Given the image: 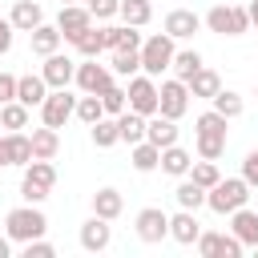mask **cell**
<instances>
[{
  "instance_id": "obj_1",
  "label": "cell",
  "mask_w": 258,
  "mask_h": 258,
  "mask_svg": "<svg viewBox=\"0 0 258 258\" xmlns=\"http://www.w3.org/2000/svg\"><path fill=\"white\" fill-rule=\"evenodd\" d=\"M226 117L218 113V109H206L198 121H194V149H198V157H206V161H218L222 153H226Z\"/></svg>"
},
{
  "instance_id": "obj_2",
  "label": "cell",
  "mask_w": 258,
  "mask_h": 258,
  "mask_svg": "<svg viewBox=\"0 0 258 258\" xmlns=\"http://www.w3.org/2000/svg\"><path fill=\"white\" fill-rule=\"evenodd\" d=\"M4 234L12 238V242H32V238H44L48 234V218H44V210L40 206H32V202H24V206H16V210H8L4 214Z\"/></svg>"
},
{
  "instance_id": "obj_3",
  "label": "cell",
  "mask_w": 258,
  "mask_h": 258,
  "mask_svg": "<svg viewBox=\"0 0 258 258\" xmlns=\"http://www.w3.org/2000/svg\"><path fill=\"white\" fill-rule=\"evenodd\" d=\"M52 185H56V165L48 157H32L24 165V177H20V198L32 202V206H40L52 194Z\"/></svg>"
},
{
  "instance_id": "obj_4",
  "label": "cell",
  "mask_w": 258,
  "mask_h": 258,
  "mask_svg": "<svg viewBox=\"0 0 258 258\" xmlns=\"http://www.w3.org/2000/svg\"><path fill=\"white\" fill-rule=\"evenodd\" d=\"M250 202V181L246 177H222L214 189H206V206L214 214H234Z\"/></svg>"
},
{
  "instance_id": "obj_5",
  "label": "cell",
  "mask_w": 258,
  "mask_h": 258,
  "mask_svg": "<svg viewBox=\"0 0 258 258\" xmlns=\"http://www.w3.org/2000/svg\"><path fill=\"white\" fill-rule=\"evenodd\" d=\"M173 44H177V40H173L165 28H161V32H153V36H145V40H141V73L161 77V73L173 64V52H177Z\"/></svg>"
},
{
  "instance_id": "obj_6",
  "label": "cell",
  "mask_w": 258,
  "mask_h": 258,
  "mask_svg": "<svg viewBox=\"0 0 258 258\" xmlns=\"http://www.w3.org/2000/svg\"><path fill=\"white\" fill-rule=\"evenodd\" d=\"M185 109H189V85H185L181 77L161 81V85H157V113L177 121V117H185Z\"/></svg>"
},
{
  "instance_id": "obj_7",
  "label": "cell",
  "mask_w": 258,
  "mask_h": 258,
  "mask_svg": "<svg viewBox=\"0 0 258 258\" xmlns=\"http://www.w3.org/2000/svg\"><path fill=\"white\" fill-rule=\"evenodd\" d=\"M129 109L133 113H141V117H153L157 113V77H149V73H137V77H129Z\"/></svg>"
},
{
  "instance_id": "obj_8",
  "label": "cell",
  "mask_w": 258,
  "mask_h": 258,
  "mask_svg": "<svg viewBox=\"0 0 258 258\" xmlns=\"http://www.w3.org/2000/svg\"><path fill=\"white\" fill-rule=\"evenodd\" d=\"M69 117H77V97L69 89H48V97L40 105V121L52 125V129H64Z\"/></svg>"
},
{
  "instance_id": "obj_9",
  "label": "cell",
  "mask_w": 258,
  "mask_h": 258,
  "mask_svg": "<svg viewBox=\"0 0 258 258\" xmlns=\"http://www.w3.org/2000/svg\"><path fill=\"white\" fill-rule=\"evenodd\" d=\"M133 230H137V238L141 242H161V238H169V214L161 210V206H145V210H137V218H133Z\"/></svg>"
},
{
  "instance_id": "obj_10",
  "label": "cell",
  "mask_w": 258,
  "mask_h": 258,
  "mask_svg": "<svg viewBox=\"0 0 258 258\" xmlns=\"http://www.w3.org/2000/svg\"><path fill=\"white\" fill-rule=\"evenodd\" d=\"M56 28H60V36L73 44L85 28H93V12H89V4H60V12H56Z\"/></svg>"
},
{
  "instance_id": "obj_11",
  "label": "cell",
  "mask_w": 258,
  "mask_h": 258,
  "mask_svg": "<svg viewBox=\"0 0 258 258\" xmlns=\"http://www.w3.org/2000/svg\"><path fill=\"white\" fill-rule=\"evenodd\" d=\"M113 69L109 64H97V56H85V64H77V89L81 93H101L113 85Z\"/></svg>"
},
{
  "instance_id": "obj_12",
  "label": "cell",
  "mask_w": 258,
  "mask_h": 258,
  "mask_svg": "<svg viewBox=\"0 0 258 258\" xmlns=\"http://www.w3.org/2000/svg\"><path fill=\"white\" fill-rule=\"evenodd\" d=\"M81 250H89V254H101V250H109V242H113V226H109V218H101V214H93L89 222H81Z\"/></svg>"
},
{
  "instance_id": "obj_13",
  "label": "cell",
  "mask_w": 258,
  "mask_h": 258,
  "mask_svg": "<svg viewBox=\"0 0 258 258\" xmlns=\"http://www.w3.org/2000/svg\"><path fill=\"white\" fill-rule=\"evenodd\" d=\"M40 77L48 81V89H69V85L77 81V60L52 52V56H44V64H40Z\"/></svg>"
},
{
  "instance_id": "obj_14",
  "label": "cell",
  "mask_w": 258,
  "mask_h": 258,
  "mask_svg": "<svg viewBox=\"0 0 258 258\" xmlns=\"http://www.w3.org/2000/svg\"><path fill=\"white\" fill-rule=\"evenodd\" d=\"M173 40H189L194 32H202V16L194 12V8H173V12H165V24H161Z\"/></svg>"
},
{
  "instance_id": "obj_15",
  "label": "cell",
  "mask_w": 258,
  "mask_h": 258,
  "mask_svg": "<svg viewBox=\"0 0 258 258\" xmlns=\"http://www.w3.org/2000/svg\"><path fill=\"white\" fill-rule=\"evenodd\" d=\"M198 234H202L198 210H177V214H169V238H173V242H181V246H198Z\"/></svg>"
},
{
  "instance_id": "obj_16",
  "label": "cell",
  "mask_w": 258,
  "mask_h": 258,
  "mask_svg": "<svg viewBox=\"0 0 258 258\" xmlns=\"http://www.w3.org/2000/svg\"><path fill=\"white\" fill-rule=\"evenodd\" d=\"M44 97H48V81H44L40 73H24V77L16 81V101H24L28 109H40Z\"/></svg>"
},
{
  "instance_id": "obj_17",
  "label": "cell",
  "mask_w": 258,
  "mask_h": 258,
  "mask_svg": "<svg viewBox=\"0 0 258 258\" xmlns=\"http://www.w3.org/2000/svg\"><path fill=\"white\" fill-rule=\"evenodd\" d=\"M8 20H12L16 32H32L36 24H44V8H40L36 0H16L12 12H8Z\"/></svg>"
},
{
  "instance_id": "obj_18",
  "label": "cell",
  "mask_w": 258,
  "mask_h": 258,
  "mask_svg": "<svg viewBox=\"0 0 258 258\" xmlns=\"http://www.w3.org/2000/svg\"><path fill=\"white\" fill-rule=\"evenodd\" d=\"M0 141H4V157H8V165H28V161H32V133L12 129V133H4Z\"/></svg>"
},
{
  "instance_id": "obj_19",
  "label": "cell",
  "mask_w": 258,
  "mask_h": 258,
  "mask_svg": "<svg viewBox=\"0 0 258 258\" xmlns=\"http://www.w3.org/2000/svg\"><path fill=\"white\" fill-rule=\"evenodd\" d=\"M230 234H238L242 246L254 250V246H258V210H246V206L234 210V214H230Z\"/></svg>"
},
{
  "instance_id": "obj_20",
  "label": "cell",
  "mask_w": 258,
  "mask_h": 258,
  "mask_svg": "<svg viewBox=\"0 0 258 258\" xmlns=\"http://www.w3.org/2000/svg\"><path fill=\"white\" fill-rule=\"evenodd\" d=\"M28 40H32V52L44 60V56H52V52H60V28L56 24H36L32 32H28Z\"/></svg>"
},
{
  "instance_id": "obj_21",
  "label": "cell",
  "mask_w": 258,
  "mask_h": 258,
  "mask_svg": "<svg viewBox=\"0 0 258 258\" xmlns=\"http://www.w3.org/2000/svg\"><path fill=\"white\" fill-rule=\"evenodd\" d=\"M129 161H133L137 173H153V169H161V145H153V141L145 137V141L129 145Z\"/></svg>"
},
{
  "instance_id": "obj_22",
  "label": "cell",
  "mask_w": 258,
  "mask_h": 258,
  "mask_svg": "<svg viewBox=\"0 0 258 258\" xmlns=\"http://www.w3.org/2000/svg\"><path fill=\"white\" fill-rule=\"evenodd\" d=\"M145 137L153 141V145H177V121L173 117H161V113H153L149 121H145Z\"/></svg>"
},
{
  "instance_id": "obj_23",
  "label": "cell",
  "mask_w": 258,
  "mask_h": 258,
  "mask_svg": "<svg viewBox=\"0 0 258 258\" xmlns=\"http://www.w3.org/2000/svg\"><path fill=\"white\" fill-rule=\"evenodd\" d=\"M189 169H194V153H189V149H181V145H165V149H161V173L185 177Z\"/></svg>"
},
{
  "instance_id": "obj_24",
  "label": "cell",
  "mask_w": 258,
  "mask_h": 258,
  "mask_svg": "<svg viewBox=\"0 0 258 258\" xmlns=\"http://www.w3.org/2000/svg\"><path fill=\"white\" fill-rule=\"evenodd\" d=\"M185 85H189V97H198V101H214V93L222 89V77H218L214 69H206V64H202Z\"/></svg>"
},
{
  "instance_id": "obj_25",
  "label": "cell",
  "mask_w": 258,
  "mask_h": 258,
  "mask_svg": "<svg viewBox=\"0 0 258 258\" xmlns=\"http://www.w3.org/2000/svg\"><path fill=\"white\" fill-rule=\"evenodd\" d=\"M121 210H125V198H121V189H113V185H105V189H97L93 194V214H101V218H121Z\"/></svg>"
},
{
  "instance_id": "obj_26",
  "label": "cell",
  "mask_w": 258,
  "mask_h": 258,
  "mask_svg": "<svg viewBox=\"0 0 258 258\" xmlns=\"http://www.w3.org/2000/svg\"><path fill=\"white\" fill-rule=\"evenodd\" d=\"M202 24H206L210 32H218V36H234V4H214V8L202 16Z\"/></svg>"
},
{
  "instance_id": "obj_27",
  "label": "cell",
  "mask_w": 258,
  "mask_h": 258,
  "mask_svg": "<svg viewBox=\"0 0 258 258\" xmlns=\"http://www.w3.org/2000/svg\"><path fill=\"white\" fill-rule=\"evenodd\" d=\"M145 121H149V117H141V113H133V109H125V113L117 117V129H121V141H125V145H137V141H145Z\"/></svg>"
},
{
  "instance_id": "obj_28",
  "label": "cell",
  "mask_w": 258,
  "mask_h": 258,
  "mask_svg": "<svg viewBox=\"0 0 258 258\" xmlns=\"http://www.w3.org/2000/svg\"><path fill=\"white\" fill-rule=\"evenodd\" d=\"M56 149H60V133L52 129V125H40V129H32V157H56Z\"/></svg>"
},
{
  "instance_id": "obj_29",
  "label": "cell",
  "mask_w": 258,
  "mask_h": 258,
  "mask_svg": "<svg viewBox=\"0 0 258 258\" xmlns=\"http://www.w3.org/2000/svg\"><path fill=\"white\" fill-rule=\"evenodd\" d=\"M173 198H177V206H181V210H202V206H206V185H198V181L185 173V177H181V185L173 189Z\"/></svg>"
},
{
  "instance_id": "obj_30",
  "label": "cell",
  "mask_w": 258,
  "mask_h": 258,
  "mask_svg": "<svg viewBox=\"0 0 258 258\" xmlns=\"http://www.w3.org/2000/svg\"><path fill=\"white\" fill-rule=\"evenodd\" d=\"M125 24H133V28H145L149 20H153V4L149 0H121V12H117Z\"/></svg>"
},
{
  "instance_id": "obj_31",
  "label": "cell",
  "mask_w": 258,
  "mask_h": 258,
  "mask_svg": "<svg viewBox=\"0 0 258 258\" xmlns=\"http://www.w3.org/2000/svg\"><path fill=\"white\" fill-rule=\"evenodd\" d=\"M109 69L117 77H137L141 73V48H117L113 60H109Z\"/></svg>"
},
{
  "instance_id": "obj_32",
  "label": "cell",
  "mask_w": 258,
  "mask_h": 258,
  "mask_svg": "<svg viewBox=\"0 0 258 258\" xmlns=\"http://www.w3.org/2000/svg\"><path fill=\"white\" fill-rule=\"evenodd\" d=\"M226 121H234V117H242V109H246V101H242V93H234V89H218L214 93V101H210Z\"/></svg>"
},
{
  "instance_id": "obj_33",
  "label": "cell",
  "mask_w": 258,
  "mask_h": 258,
  "mask_svg": "<svg viewBox=\"0 0 258 258\" xmlns=\"http://www.w3.org/2000/svg\"><path fill=\"white\" fill-rule=\"evenodd\" d=\"M28 113H32V109H28L24 101H4V105H0V129H8V133H12V129H24V125H28Z\"/></svg>"
},
{
  "instance_id": "obj_34",
  "label": "cell",
  "mask_w": 258,
  "mask_h": 258,
  "mask_svg": "<svg viewBox=\"0 0 258 258\" xmlns=\"http://www.w3.org/2000/svg\"><path fill=\"white\" fill-rule=\"evenodd\" d=\"M89 133H93V145H97V149H109V145H117V141H121L117 117H101V121H93V125H89Z\"/></svg>"
},
{
  "instance_id": "obj_35",
  "label": "cell",
  "mask_w": 258,
  "mask_h": 258,
  "mask_svg": "<svg viewBox=\"0 0 258 258\" xmlns=\"http://www.w3.org/2000/svg\"><path fill=\"white\" fill-rule=\"evenodd\" d=\"M169 69H173V77L189 81V77H194V73L202 69V52H198V48H177V52H173V64H169Z\"/></svg>"
},
{
  "instance_id": "obj_36",
  "label": "cell",
  "mask_w": 258,
  "mask_h": 258,
  "mask_svg": "<svg viewBox=\"0 0 258 258\" xmlns=\"http://www.w3.org/2000/svg\"><path fill=\"white\" fill-rule=\"evenodd\" d=\"M97 97H101V105H105V113H109V117H121V113L129 109V93H125L121 85H109V89H101Z\"/></svg>"
},
{
  "instance_id": "obj_37",
  "label": "cell",
  "mask_w": 258,
  "mask_h": 258,
  "mask_svg": "<svg viewBox=\"0 0 258 258\" xmlns=\"http://www.w3.org/2000/svg\"><path fill=\"white\" fill-rule=\"evenodd\" d=\"M101 117H109V113H105V105H101V97H97V93L77 97V121L93 125V121H101Z\"/></svg>"
},
{
  "instance_id": "obj_38",
  "label": "cell",
  "mask_w": 258,
  "mask_h": 258,
  "mask_svg": "<svg viewBox=\"0 0 258 258\" xmlns=\"http://www.w3.org/2000/svg\"><path fill=\"white\" fill-rule=\"evenodd\" d=\"M73 48L81 52V56H101L105 52V40H101V28H85L77 40H73Z\"/></svg>"
},
{
  "instance_id": "obj_39",
  "label": "cell",
  "mask_w": 258,
  "mask_h": 258,
  "mask_svg": "<svg viewBox=\"0 0 258 258\" xmlns=\"http://www.w3.org/2000/svg\"><path fill=\"white\" fill-rule=\"evenodd\" d=\"M189 177L198 181V185H206V189H214L218 181H222V173H218V161H194V169H189Z\"/></svg>"
},
{
  "instance_id": "obj_40",
  "label": "cell",
  "mask_w": 258,
  "mask_h": 258,
  "mask_svg": "<svg viewBox=\"0 0 258 258\" xmlns=\"http://www.w3.org/2000/svg\"><path fill=\"white\" fill-rule=\"evenodd\" d=\"M218 242H222L218 230H202V234H198V254H202V258H218Z\"/></svg>"
},
{
  "instance_id": "obj_41",
  "label": "cell",
  "mask_w": 258,
  "mask_h": 258,
  "mask_svg": "<svg viewBox=\"0 0 258 258\" xmlns=\"http://www.w3.org/2000/svg\"><path fill=\"white\" fill-rule=\"evenodd\" d=\"M85 4H89L93 20H109V16H117V12H121V0H85Z\"/></svg>"
},
{
  "instance_id": "obj_42",
  "label": "cell",
  "mask_w": 258,
  "mask_h": 258,
  "mask_svg": "<svg viewBox=\"0 0 258 258\" xmlns=\"http://www.w3.org/2000/svg\"><path fill=\"white\" fill-rule=\"evenodd\" d=\"M242 238L238 234H222V242H218V258H242Z\"/></svg>"
},
{
  "instance_id": "obj_43",
  "label": "cell",
  "mask_w": 258,
  "mask_h": 258,
  "mask_svg": "<svg viewBox=\"0 0 258 258\" xmlns=\"http://www.w3.org/2000/svg\"><path fill=\"white\" fill-rule=\"evenodd\" d=\"M52 254H56V246H52V242H44V238L24 242V258H52Z\"/></svg>"
},
{
  "instance_id": "obj_44",
  "label": "cell",
  "mask_w": 258,
  "mask_h": 258,
  "mask_svg": "<svg viewBox=\"0 0 258 258\" xmlns=\"http://www.w3.org/2000/svg\"><path fill=\"white\" fill-rule=\"evenodd\" d=\"M121 32H125V24H105V28H101L105 52H117V48H121Z\"/></svg>"
},
{
  "instance_id": "obj_45",
  "label": "cell",
  "mask_w": 258,
  "mask_h": 258,
  "mask_svg": "<svg viewBox=\"0 0 258 258\" xmlns=\"http://www.w3.org/2000/svg\"><path fill=\"white\" fill-rule=\"evenodd\" d=\"M242 177L250 181V189H258V149L246 153V161H242Z\"/></svg>"
},
{
  "instance_id": "obj_46",
  "label": "cell",
  "mask_w": 258,
  "mask_h": 258,
  "mask_svg": "<svg viewBox=\"0 0 258 258\" xmlns=\"http://www.w3.org/2000/svg\"><path fill=\"white\" fill-rule=\"evenodd\" d=\"M16 81H20V77L0 73V105H4V101H16Z\"/></svg>"
},
{
  "instance_id": "obj_47",
  "label": "cell",
  "mask_w": 258,
  "mask_h": 258,
  "mask_svg": "<svg viewBox=\"0 0 258 258\" xmlns=\"http://www.w3.org/2000/svg\"><path fill=\"white\" fill-rule=\"evenodd\" d=\"M12 36H16V28H12V20L8 16H0V56L12 48Z\"/></svg>"
},
{
  "instance_id": "obj_48",
  "label": "cell",
  "mask_w": 258,
  "mask_h": 258,
  "mask_svg": "<svg viewBox=\"0 0 258 258\" xmlns=\"http://www.w3.org/2000/svg\"><path fill=\"white\" fill-rule=\"evenodd\" d=\"M254 24H250V12L246 8H234V36H242V32H250Z\"/></svg>"
},
{
  "instance_id": "obj_49",
  "label": "cell",
  "mask_w": 258,
  "mask_h": 258,
  "mask_svg": "<svg viewBox=\"0 0 258 258\" xmlns=\"http://www.w3.org/2000/svg\"><path fill=\"white\" fill-rule=\"evenodd\" d=\"M121 48H141V32L133 24H125V32H121Z\"/></svg>"
},
{
  "instance_id": "obj_50",
  "label": "cell",
  "mask_w": 258,
  "mask_h": 258,
  "mask_svg": "<svg viewBox=\"0 0 258 258\" xmlns=\"http://www.w3.org/2000/svg\"><path fill=\"white\" fill-rule=\"evenodd\" d=\"M8 254H12V238H8V234H0V258H8Z\"/></svg>"
},
{
  "instance_id": "obj_51",
  "label": "cell",
  "mask_w": 258,
  "mask_h": 258,
  "mask_svg": "<svg viewBox=\"0 0 258 258\" xmlns=\"http://www.w3.org/2000/svg\"><path fill=\"white\" fill-rule=\"evenodd\" d=\"M246 12H250V24L258 28V0H250V4H246Z\"/></svg>"
},
{
  "instance_id": "obj_52",
  "label": "cell",
  "mask_w": 258,
  "mask_h": 258,
  "mask_svg": "<svg viewBox=\"0 0 258 258\" xmlns=\"http://www.w3.org/2000/svg\"><path fill=\"white\" fill-rule=\"evenodd\" d=\"M0 165H8V157H4V141H0Z\"/></svg>"
},
{
  "instance_id": "obj_53",
  "label": "cell",
  "mask_w": 258,
  "mask_h": 258,
  "mask_svg": "<svg viewBox=\"0 0 258 258\" xmlns=\"http://www.w3.org/2000/svg\"><path fill=\"white\" fill-rule=\"evenodd\" d=\"M60 4H81V0H60Z\"/></svg>"
},
{
  "instance_id": "obj_54",
  "label": "cell",
  "mask_w": 258,
  "mask_h": 258,
  "mask_svg": "<svg viewBox=\"0 0 258 258\" xmlns=\"http://www.w3.org/2000/svg\"><path fill=\"white\" fill-rule=\"evenodd\" d=\"M254 97H258V85H254Z\"/></svg>"
},
{
  "instance_id": "obj_55",
  "label": "cell",
  "mask_w": 258,
  "mask_h": 258,
  "mask_svg": "<svg viewBox=\"0 0 258 258\" xmlns=\"http://www.w3.org/2000/svg\"><path fill=\"white\" fill-rule=\"evenodd\" d=\"M254 254H258V246H254Z\"/></svg>"
}]
</instances>
